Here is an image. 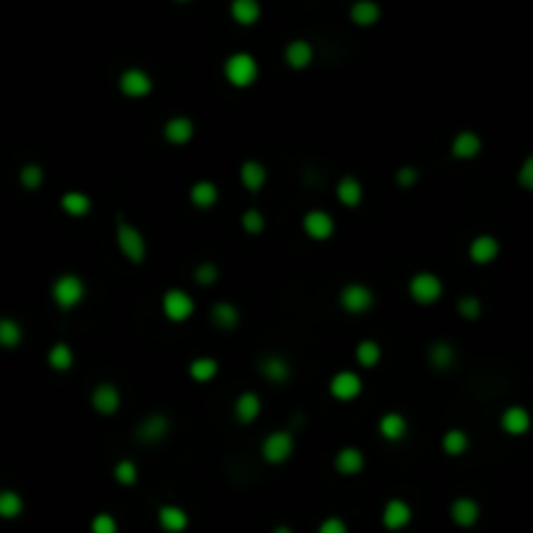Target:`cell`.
Listing matches in <instances>:
<instances>
[{
  "label": "cell",
  "instance_id": "1",
  "mask_svg": "<svg viewBox=\"0 0 533 533\" xmlns=\"http://www.w3.org/2000/svg\"><path fill=\"white\" fill-rule=\"evenodd\" d=\"M224 76L232 86H252L255 78H258V60L252 58L250 53H235L229 55L227 63H224Z\"/></svg>",
  "mask_w": 533,
  "mask_h": 533
},
{
  "label": "cell",
  "instance_id": "2",
  "mask_svg": "<svg viewBox=\"0 0 533 533\" xmlns=\"http://www.w3.org/2000/svg\"><path fill=\"white\" fill-rule=\"evenodd\" d=\"M84 294H86V286H84V281H81V276H76V274H65L53 284V299L58 302L60 310H73V307L84 299Z\"/></svg>",
  "mask_w": 533,
  "mask_h": 533
},
{
  "label": "cell",
  "instance_id": "3",
  "mask_svg": "<svg viewBox=\"0 0 533 533\" xmlns=\"http://www.w3.org/2000/svg\"><path fill=\"white\" fill-rule=\"evenodd\" d=\"M117 244H120L122 255L133 263H141L146 258V239L133 224L117 219Z\"/></svg>",
  "mask_w": 533,
  "mask_h": 533
},
{
  "label": "cell",
  "instance_id": "4",
  "mask_svg": "<svg viewBox=\"0 0 533 533\" xmlns=\"http://www.w3.org/2000/svg\"><path fill=\"white\" fill-rule=\"evenodd\" d=\"M409 291H411V297L419 302V305H432V302H437V299L442 297V281L440 276L429 274V271H421V274H416L409 281Z\"/></svg>",
  "mask_w": 533,
  "mask_h": 533
},
{
  "label": "cell",
  "instance_id": "5",
  "mask_svg": "<svg viewBox=\"0 0 533 533\" xmlns=\"http://www.w3.org/2000/svg\"><path fill=\"white\" fill-rule=\"evenodd\" d=\"M161 310L172 323H183L195 313V302L188 291L183 289H169L164 297H161Z\"/></svg>",
  "mask_w": 533,
  "mask_h": 533
},
{
  "label": "cell",
  "instance_id": "6",
  "mask_svg": "<svg viewBox=\"0 0 533 533\" xmlns=\"http://www.w3.org/2000/svg\"><path fill=\"white\" fill-rule=\"evenodd\" d=\"M260 453L268 463H284L289 461L291 453H294V437L289 432H271L260 445Z\"/></svg>",
  "mask_w": 533,
  "mask_h": 533
},
{
  "label": "cell",
  "instance_id": "7",
  "mask_svg": "<svg viewBox=\"0 0 533 533\" xmlns=\"http://www.w3.org/2000/svg\"><path fill=\"white\" fill-rule=\"evenodd\" d=\"M375 302V294L365 284H346L341 289V307L351 315L367 313Z\"/></svg>",
  "mask_w": 533,
  "mask_h": 533
},
{
  "label": "cell",
  "instance_id": "8",
  "mask_svg": "<svg viewBox=\"0 0 533 533\" xmlns=\"http://www.w3.org/2000/svg\"><path fill=\"white\" fill-rule=\"evenodd\" d=\"M302 227H305V232L313 237V239H328V237L335 232V221L328 211H320V208H315V211L305 213Z\"/></svg>",
  "mask_w": 533,
  "mask_h": 533
},
{
  "label": "cell",
  "instance_id": "9",
  "mask_svg": "<svg viewBox=\"0 0 533 533\" xmlns=\"http://www.w3.org/2000/svg\"><path fill=\"white\" fill-rule=\"evenodd\" d=\"M414 512H411V505L404 502V500H390L385 507H382V526L388 531H401L411 523Z\"/></svg>",
  "mask_w": 533,
  "mask_h": 533
},
{
  "label": "cell",
  "instance_id": "10",
  "mask_svg": "<svg viewBox=\"0 0 533 533\" xmlns=\"http://www.w3.org/2000/svg\"><path fill=\"white\" fill-rule=\"evenodd\" d=\"M362 393V377L357 372H335L330 380V396L338 401H354Z\"/></svg>",
  "mask_w": 533,
  "mask_h": 533
},
{
  "label": "cell",
  "instance_id": "11",
  "mask_svg": "<svg viewBox=\"0 0 533 533\" xmlns=\"http://www.w3.org/2000/svg\"><path fill=\"white\" fill-rule=\"evenodd\" d=\"M120 89H122V94H128V97H146V94L154 89V81L146 70L128 68L120 76Z\"/></svg>",
  "mask_w": 533,
  "mask_h": 533
},
{
  "label": "cell",
  "instance_id": "12",
  "mask_svg": "<svg viewBox=\"0 0 533 533\" xmlns=\"http://www.w3.org/2000/svg\"><path fill=\"white\" fill-rule=\"evenodd\" d=\"M92 406L102 416H112L120 409V390L114 388V385H109V382H102L92 393Z\"/></svg>",
  "mask_w": 533,
  "mask_h": 533
},
{
  "label": "cell",
  "instance_id": "13",
  "mask_svg": "<svg viewBox=\"0 0 533 533\" xmlns=\"http://www.w3.org/2000/svg\"><path fill=\"white\" fill-rule=\"evenodd\" d=\"M479 515H481V507L476 500H471V497H458L456 502L450 505V518L456 520L461 528L476 526Z\"/></svg>",
  "mask_w": 533,
  "mask_h": 533
},
{
  "label": "cell",
  "instance_id": "14",
  "mask_svg": "<svg viewBox=\"0 0 533 533\" xmlns=\"http://www.w3.org/2000/svg\"><path fill=\"white\" fill-rule=\"evenodd\" d=\"M167 429H169V419L164 416V414H149L141 424H138V429H136V434H138V440L141 442H159L164 434H167Z\"/></svg>",
  "mask_w": 533,
  "mask_h": 533
},
{
  "label": "cell",
  "instance_id": "15",
  "mask_svg": "<svg viewBox=\"0 0 533 533\" xmlns=\"http://www.w3.org/2000/svg\"><path fill=\"white\" fill-rule=\"evenodd\" d=\"M284 58H286V63H289L294 70H302L313 63L315 50L307 39H291L289 45H286V50H284Z\"/></svg>",
  "mask_w": 533,
  "mask_h": 533
},
{
  "label": "cell",
  "instance_id": "16",
  "mask_svg": "<svg viewBox=\"0 0 533 533\" xmlns=\"http://www.w3.org/2000/svg\"><path fill=\"white\" fill-rule=\"evenodd\" d=\"M258 367L268 382H286L289 380L291 367H289V362H286L284 357H279V354H268V357H263Z\"/></svg>",
  "mask_w": 533,
  "mask_h": 533
},
{
  "label": "cell",
  "instance_id": "17",
  "mask_svg": "<svg viewBox=\"0 0 533 533\" xmlns=\"http://www.w3.org/2000/svg\"><path fill=\"white\" fill-rule=\"evenodd\" d=\"M193 133H195V125L190 117H172L164 125V138L175 146H185L193 138Z\"/></svg>",
  "mask_w": 533,
  "mask_h": 533
},
{
  "label": "cell",
  "instance_id": "18",
  "mask_svg": "<svg viewBox=\"0 0 533 533\" xmlns=\"http://www.w3.org/2000/svg\"><path fill=\"white\" fill-rule=\"evenodd\" d=\"M156 520H159V526L167 533H183L185 528H188V512H185L183 507H177V505H164V507H159Z\"/></svg>",
  "mask_w": 533,
  "mask_h": 533
},
{
  "label": "cell",
  "instance_id": "19",
  "mask_svg": "<svg viewBox=\"0 0 533 533\" xmlns=\"http://www.w3.org/2000/svg\"><path fill=\"white\" fill-rule=\"evenodd\" d=\"M335 468H338V473H343V476H354V473H359L362 468H365V456H362V450L359 448H341L338 453H335Z\"/></svg>",
  "mask_w": 533,
  "mask_h": 533
},
{
  "label": "cell",
  "instance_id": "20",
  "mask_svg": "<svg viewBox=\"0 0 533 533\" xmlns=\"http://www.w3.org/2000/svg\"><path fill=\"white\" fill-rule=\"evenodd\" d=\"M377 429H380V434L385 437V440L398 442V440H404L406 432H409V421H406V416H401L398 411H390L380 419Z\"/></svg>",
  "mask_w": 533,
  "mask_h": 533
},
{
  "label": "cell",
  "instance_id": "21",
  "mask_svg": "<svg viewBox=\"0 0 533 533\" xmlns=\"http://www.w3.org/2000/svg\"><path fill=\"white\" fill-rule=\"evenodd\" d=\"M239 180H242V185L250 193H258L260 188L266 185L268 172H266V167H263L260 161L250 159V161H244L242 167H239Z\"/></svg>",
  "mask_w": 533,
  "mask_h": 533
},
{
  "label": "cell",
  "instance_id": "22",
  "mask_svg": "<svg viewBox=\"0 0 533 533\" xmlns=\"http://www.w3.org/2000/svg\"><path fill=\"white\" fill-rule=\"evenodd\" d=\"M497 252H500V242L489 235L476 237L471 242V247H468V255H471L473 263H492L497 258Z\"/></svg>",
  "mask_w": 533,
  "mask_h": 533
},
{
  "label": "cell",
  "instance_id": "23",
  "mask_svg": "<svg viewBox=\"0 0 533 533\" xmlns=\"http://www.w3.org/2000/svg\"><path fill=\"white\" fill-rule=\"evenodd\" d=\"M260 414V398L258 393H252V390H247V393H242V396L237 398L235 404V416L239 424H250V421L258 419Z\"/></svg>",
  "mask_w": 533,
  "mask_h": 533
},
{
  "label": "cell",
  "instance_id": "24",
  "mask_svg": "<svg viewBox=\"0 0 533 533\" xmlns=\"http://www.w3.org/2000/svg\"><path fill=\"white\" fill-rule=\"evenodd\" d=\"M450 151H453V156H458V159H471V156H476V154L481 151V138L476 136V133H471V130H463V133L456 136Z\"/></svg>",
  "mask_w": 533,
  "mask_h": 533
},
{
  "label": "cell",
  "instance_id": "25",
  "mask_svg": "<svg viewBox=\"0 0 533 533\" xmlns=\"http://www.w3.org/2000/svg\"><path fill=\"white\" fill-rule=\"evenodd\" d=\"M528 426H531V416H528V411L523 409V406H510V409H505V414H502L505 432L523 434V432H528Z\"/></svg>",
  "mask_w": 533,
  "mask_h": 533
},
{
  "label": "cell",
  "instance_id": "26",
  "mask_svg": "<svg viewBox=\"0 0 533 533\" xmlns=\"http://www.w3.org/2000/svg\"><path fill=\"white\" fill-rule=\"evenodd\" d=\"M335 195H338L343 206L354 208L362 203V185H359L357 177H341L338 185H335Z\"/></svg>",
  "mask_w": 533,
  "mask_h": 533
},
{
  "label": "cell",
  "instance_id": "27",
  "mask_svg": "<svg viewBox=\"0 0 533 533\" xmlns=\"http://www.w3.org/2000/svg\"><path fill=\"white\" fill-rule=\"evenodd\" d=\"M190 200L193 206L198 208H211L216 200H219V188L211 183V180H200L190 188Z\"/></svg>",
  "mask_w": 533,
  "mask_h": 533
},
{
  "label": "cell",
  "instance_id": "28",
  "mask_svg": "<svg viewBox=\"0 0 533 533\" xmlns=\"http://www.w3.org/2000/svg\"><path fill=\"white\" fill-rule=\"evenodd\" d=\"M60 206L68 216H86V213L92 211V198L86 193L70 190L60 198Z\"/></svg>",
  "mask_w": 533,
  "mask_h": 533
},
{
  "label": "cell",
  "instance_id": "29",
  "mask_svg": "<svg viewBox=\"0 0 533 533\" xmlns=\"http://www.w3.org/2000/svg\"><path fill=\"white\" fill-rule=\"evenodd\" d=\"M232 16H235L237 23L252 26L260 18V3L258 0H235L232 3Z\"/></svg>",
  "mask_w": 533,
  "mask_h": 533
},
{
  "label": "cell",
  "instance_id": "30",
  "mask_svg": "<svg viewBox=\"0 0 533 533\" xmlns=\"http://www.w3.org/2000/svg\"><path fill=\"white\" fill-rule=\"evenodd\" d=\"M377 18H380V6L372 0H359L351 6V21L359 26H372Z\"/></svg>",
  "mask_w": 533,
  "mask_h": 533
},
{
  "label": "cell",
  "instance_id": "31",
  "mask_svg": "<svg viewBox=\"0 0 533 533\" xmlns=\"http://www.w3.org/2000/svg\"><path fill=\"white\" fill-rule=\"evenodd\" d=\"M211 320L219 328L229 330V328H235L237 323H239V310H237L232 302H216V305L211 307Z\"/></svg>",
  "mask_w": 533,
  "mask_h": 533
},
{
  "label": "cell",
  "instance_id": "32",
  "mask_svg": "<svg viewBox=\"0 0 533 533\" xmlns=\"http://www.w3.org/2000/svg\"><path fill=\"white\" fill-rule=\"evenodd\" d=\"M21 510H23L21 495L14 492V489H3V492H0V518L14 520L21 515Z\"/></svg>",
  "mask_w": 533,
  "mask_h": 533
},
{
  "label": "cell",
  "instance_id": "33",
  "mask_svg": "<svg viewBox=\"0 0 533 533\" xmlns=\"http://www.w3.org/2000/svg\"><path fill=\"white\" fill-rule=\"evenodd\" d=\"M219 375V362L211 357H200V359H193L190 365V377L195 382H208Z\"/></svg>",
  "mask_w": 533,
  "mask_h": 533
},
{
  "label": "cell",
  "instance_id": "34",
  "mask_svg": "<svg viewBox=\"0 0 533 533\" xmlns=\"http://www.w3.org/2000/svg\"><path fill=\"white\" fill-rule=\"evenodd\" d=\"M456 362V349L445 341H437L429 346V365L437 367V370H448L450 365Z\"/></svg>",
  "mask_w": 533,
  "mask_h": 533
},
{
  "label": "cell",
  "instance_id": "35",
  "mask_svg": "<svg viewBox=\"0 0 533 533\" xmlns=\"http://www.w3.org/2000/svg\"><path fill=\"white\" fill-rule=\"evenodd\" d=\"M47 362H50L53 370L65 372V370L73 367V349H70L68 343H55L53 349H50V354H47Z\"/></svg>",
  "mask_w": 533,
  "mask_h": 533
},
{
  "label": "cell",
  "instance_id": "36",
  "mask_svg": "<svg viewBox=\"0 0 533 533\" xmlns=\"http://www.w3.org/2000/svg\"><path fill=\"white\" fill-rule=\"evenodd\" d=\"M21 338H23L21 325H18L16 320L0 318V346H3V349H14V346H18Z\"/></svg>",
  "mask_w": 533,
  "mask_h": 533
},
{
  "label": "cell",
  "instance_id": "37",
  "mask_svg": "<svg viewBox=\"0 0 533 533\" xmlns=\"http://www.w3.org/2000/svg\"><path fill=\"white\" fill-rule=\"evenodd\" d=\"M465 448H468V434H465L463 429H448V432H445V437H442V450H445L448 456H461V453H465Z\"/></svg>",
  "mask_w": 533,
  "mask_h": 533
},
{
  "label": "cell",
  "instance_id": "38",
  "mask_svg": "<svg viewBox=\"0 0 533 533\" xmlns=\"http://www.w3.org/2000/svg\"><path fill=\"white\" fill-rule=\"evenodd\" d=\"M380 357H382V349L377 341H362L357 346V362L362 367H375L380 362Z\"/></svg>",
  "mask_w": 533,
  "mask_h": 533
},
{
  "label": "cell",
  "instance_id": "39",
  "mask_svg": "<svg viewBox=\"0 0 533 533\" xmlns=\"http://www.w3.org/2000/svg\"><path fill=\"white\" fill-rule=\"evenodd\" d=\"M114 479H117V484H122V487H133L138 481V465L133 463V461H120V463L114 465Z\"/></svg>",
  "mask_w": 533,
  "mask_h": 533
},
{
  "label": "cell",
  "instance_id": "40",
  "mask_svg": "<svg viewBox=\"0 0 533 533\" xmlns=\"http://www.w3.org/2000/svg\"><path fill=\"white\" fill-rule=\"evenodd\" d=\"M21 185L26 188V190H37L39 185H42V180H45V172H42V167L39 164H26V167H21Z\"/></svg>",
  "mask_w": 533,
  "mask_h": 533
},
{
  "label": "cell",
  "instance_id": "41",
  "mask_svg": "<svg viewBox=\"0 0 533 533\" xmlns=\"http://www.w3.org/2000/svg\"><path fill=\"white\" fill-rule=\"evenodd\" d=\"M242 229L247 232V235H260V232L266 229V219H263V213H260L258 208L244 211L242 213Z\"/></svg>",
  "mask_w": 533,
  "mask_h": 533
},
{
  "label": "cell",
  "instance_id": "42",
  "mask_svg": "<svg viewBox=\"0 0 533 533\" xmlns=\"http://www.w3.org/2000/svg\"><path fill=\"white\" fill-rule=\"evenodd\" d=\"M92 533H117V520L109 512H99L92 518Z\"/></svg>",
  "mask_w": 533,
  "mask_h": 533
},
{
  "label": "cell",
  "instance_id": "43",
  "mask_svg": "<svg viewBox=\"0 0 533 533\" xmlns=\"http://www.w3.org/2000/svg\"><path fill=\"white\" fill-rule=\"evenodd\" d=\"M458 313L463 315L465 320H476L481 315V302L476 297H463L458 302Z\"/></svg>",
  "mask_w": 533,
  "mask_h": 533
},
{
  "label": "cell",
  "instance_id": "44",
  "mask_svg": "<svg viewBox=\"0 0 533 533\" xmlns=\"http://www.w3.org/2000/svg\"><path fill=\"white\" fill-rule=\"evenodd\" d=\"M216 279H219V268L213 266V263H200L195 268V281L198 284H213Z\"/></svg>",
  "mask_w": 533,
  "mask_h": 533
},
{
  "label": "cell",
  "instance_id": "45",
  "mask_svg": "<svg viewBox=\"0 0 533 533\" xmlns=\"http://www.w3.org/2000/svg\"><path fill=\"white\" fill-rule=\"evenodd\" d=\"M396 180L401 188H414V183L419 180V172H416V167H401Z\"/></svg>",
  "mask_w": 533,
  "mask_h": 533
},
{
  "label": "cell",
  "instance_id": "46",
  "mask_svg": "<svg viewBox=\"0 0 533 533\" xmlns=\"http://www.w3.org/2000/svg\"><path fill=\"white\" fill-rule=\"evenodd\" d=\"M318 533H349V528H346V523L341 518H325L320 523Z\"/></svg>",
  "mask_w": 533,
  "mask_h": 533
},
{
  "label": "cell",
  "instance_id": "47",
  "mask_svg": "<svg viewBox=\"0 0 533 533\" xmlns=\"http://www.w3.org/2000/svg\"><path fill=\"white\" fill-rule=\"evenodd\" d=\"M520 185H523L526 190L533 188V159H526V164L520 169Z\"/></svg>",
  "mask_w": 533,
  "mask_h": 533
},
{
  "label": "cell",
  "instance_id": "48",
  "mask_svg": "<svg viewBox=\"0 0 533 533\" xmlns=\"http://www.w3.org/2000/svg\"><path fill=\"white\" fill-rule=\"evenodd\" d=\"M274 533H294V531H291V528L289 526H279V528H276V531Z\"/></svg>",
  "mask_w": 533,
  "mask_h": 533
}]
</instances>
